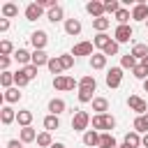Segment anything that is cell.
Here are the masks:
<instances>
[{
	"instance_id": "cell-17",
	"label": "cell",
	"mask_w": 148,
	"mask_h": 148,
	"mask_svg": "<svg viewBox=\"0 0 148 148\" xmlns=\"http://www.w3.org/2000/svg\"><path fill=\"white\" fill-rule=\"evenodd\" d=\"M18 90H21V88H16V86L9 88V90H5V92H2V102H5V104H16V102L23 97Z\"/></svg>"
},
{
	"instance_id": "cell-46",
	"label": "cell",
	"mask_w": 148,
	"mask_h": 148,
	"mask_svg": "<svg viewBox=\"0 0 148 148\" xmlns=\"http://www.w3.org/2000/svg\"><path fill=\"white\" fill-rule=\"evenodd\" d=\"M9 62H12V56H0V67H2V72L9 69Z\"/></svg>"
},
{
	"instance_id": "cell-19",
	"label": "cell",
	"mask_w": 148,
	"mask_h": 148,
	"mask_svg": "<svg viewBox=\"0 0 148 148\" xmlns=\"http://www.w3.org/2000/svg\"><path fill=\"white\" fill-rule=\"evenodd\" d=\"M42 125H44V130H46V132H53V130H58V127H60V116L49 113V116H44Z\"/></svg>"
},
{
	"instance_id": "cell-18",
	"label": "cell",
	"mask_w": 148,
	"mask_h": 148,
	"mask_svg": "<svg viewBox=\"0 0 148 148\" xmlns=\"http://www.w3.org/2000/svg\"><path fill=\"white\" fill-rule=\"evenodd\" d=\"M65 109H67V104H65L62 97H53V99L49 102V113H53V116H60Z\"/></svg>"
},
{
	"instance_id": "cell-51",
	"label": "cell",
	"mask_w": 148,
	"mask_h": 148,
	"mask_svg": "<svg viewBox=\"0 0 148 148\" xmlns=\"http://www.w3.org/2000/svg\"><path fill=\"white\" fill-rule=\"evenodd\" d=\"M141 65H143V67H146V69H148V56H146V58H143V60H141Z\"/></svg>"
},
{
	"instance_id": "cell-43",
	"label": "cell",
	"mask_w": 148,
	"mask_h": 148,
	"mask_svg": "<svg viewBox=\"0 0 148 148\" xmlns=\"http://www.w3.org/2000/svg\"><path fill=\"white\" fill-rule=\"evenodd\" d=\"M58 58H60V62H62V69H72V67H74V60H76V58H74L72 53H62V56H58Z\"/></svg>"
},
{
	"instance_id": "cell-27",
	"label": "cell",
	"mask_w": 148,
	"mask_h": 148,
	"mask_svg": "<svg viewBox=\"0 0 148 148\" xmlns=\"http://www.w3.org/2000/svg\"><path fill=\"white\" fill-rule=\"evenodd\" d=\"M46 67H49V72H51L53 76H60V74L65 72V69H62V62H60V58H58V56H51V60H49V65H46Z\"/></svg>"
},
{
	"instance_id": "cell-8",
	"label": "cell",
	"mask_w": 148,
	"mask_h": 148,
	"mask_svg": "<svg viewBox=\"0 0 148 148\" xmlns=\"http://www.w3.org/2000/svg\"><path fill=\"white\" fill-rule=\"evenodd\" d=\"M23 14H25V21H37V18L44 16V7H42L39 2H30Z\"/></svg>"
},
{
	"instance_id": "cell-2",
	"label": "cell",
	"mask_w": 148,
	"mask_h": 148,
	"mask_svg": "<svg viewBox=\"0 0 148 148\" xmlns=\"http://www.w3.org/2000/svg\"><path fill=\"white\" fill-rule=\"evenodd\" d=\"M90 113L88 111H81V109H76L74 111V116H72V130L74 132H88V127H90Z\"/></svg>"
},
{
	"instance_id": "cell-13",
	"label": "cell",
	"mask_w": 148,
	"mask_h": 148,
	"mask_svg": "<svg viewBox=\"0 0 148 148\" xmlns=\"http://www.w3.org/2000/svg\"><path fill=\"white\" fill-rule=\"evenodd\" d=\"M132 21H148V5L146 2H136L132 7Z\"/></svg>"
},
{
	"instance_id": "cell-20",
	"label": "cell",
	"mask_w": 148,
	"mask_h": 148,
	"mask_svg": "<svg viewBox=\"0 0 148 148\" xmlns=\"http://www.w3.org/2000/svg\"><path fill=\"white\" fill-rule=\"evenodd\" d=\"M92 44H95V49H99V51H104L109 44H111V37L106 35V32H97L95 37H92Z\"/></svg>"
},
{
	"instance_id": "cell-23",
	"label": "cell",
	"mask_w": 148,
	"mask_h": 148,
	"mask_svg": "<svg viewBox=\"0 0 148 148\" xmlns=\"http://www.w3.org/2000/svg\"><path fill=\"white\" fill-rule=\"evenodd\" d=\"M92 111H95V116L106 113V111H109V99H106V97H95V99H92Z\"/></svg>"
},
{
	"instance_id": "cell-36",
	"label": "cell",
	"mask_w": 148,
	"mask_h": 148,
	"mask_svg": "<svg viewBox=\"0 0 148 148\" xmlns=\"http://www.w3.org/2000/svg\"><path fill=\"white\" fill-rule=\"evenodd\" d=\"M0 86H2V90H9V88H14V72H2L0 74Z\"/></svg>"
},
{
	"instance_id": "cell-48",
	"label": "cell",
	"mask_w": 148,
	"mask_h": 148,
	"mask_svg": "<svg viewBox=\"0 0 148 148\" xmlns=\"http://www.w3.org/2000/svg\"><path fill=\"white\" fill-rule=\"evenodd\" d=\"M9 30V18H0V32H7Z\"/></svg>"
},
{
	"instance_id": "cell-15",
	"label": "cell",
	"mask_w": 148,
	"mask_h": 148,
	"mask_svg": "<svg viewBox=\"0 0 148 148\" xmlns=\"http://www.w3.org/2000/svg\"><path fill=\"white\" fill-rule=\"evenodd\" d=\"M12 58H14V60H16V62H18V65H23V67H25V65H30V62H32V53H30V51H28V49H16V51H14V56H12Z\"/></svg>"
},
{
	"instance_id": "cell-39",
	"label": "cell",
	"mask_w": 148,
	"mask_h": 148,
	"mask_svg": "<svg viewBox=\"0 0 148 148\" xmlns=\"http://www.w3.org/2000/svg\"><path fill=\"white\" fill-rule=\"evenodd\" d=\"M79 88H90V90H95V88H97V81H95V76H90V74L81 76V79H79Z\"/></svg>"
},
{
	"instance_id": "cell-26",
	"label": "cell",
	"mask_w": 148,
	"mask_h": 148,
	"mask_svg": "<svg viewBox=\"0 0 148 148\" xmlns=\"http://www.w3.org/2000/svg\"><path fill=\"white\" fill-rule=\"evenodd\" d=\"M0 12H2V18H14V16H18V5L5 2V5L0 7Z\"/></svg>"
},
{
	"instance_id": "cell-42",
	"label": "cell",
	"mask_w": 148,
	"mask_h": 148,
	"mask_svg": "<svg viewBox=\"0 0 148 148\" xmlns=\"http://www.w3.org/2000/svg\"><path fill=\"white\" fill-rule=\"evenodd\" d=\"M102 53H104L106 58H109V56H118V53H120V44H118L116 39H111V44H109V46H106Z\"/></svg>"
},
{
	"instance_id": "cell-37",
	"label": "cell",
	"mask_w": 148,
	"mask_h": 148,
	"mask_svg": "<svg viewBox=\"0 0 148 148\" xmlns=\"http://www.w3.org/2000/svg\"><path fill=\"white\" fill-rule=\"evenodd\" d=\"M130 53H132V56H134L136 60H143V58L148 56V46H146V44H134Z\"/></svg>"
},
{
	"instance_id": "cell-35",
	"label": "cell",
	"mask_w": 148,
	"mask_h": 148,
	"mask_svg": "<svg viewBox=\"0 0 148 148\" xmlns=\"http://www.w3.org/2000/svg\"><path fill=\"white\" fill-rule=\"evenodd\" d=\"M136 65H139V62H136V58H134L132 53H125V56H120V67H123V69H130V72H132Z\"/></svg>"
},
{
	"instance_id": "cell-6",
	"label": "cell",
	"mask_w": 148,
	"mask_h": 148,
	"mask_svg": "<svg viewBox=\"0 0 148 148\" xmlns=\"http://www.w3.org/2000/svg\"><path fill=\"white\" fill-rule=\"evenodd\" d=\"M134 37V30H132V25L127 23V25H116V30H113V39L118 42V44H125V42H130Z\"/></svg>"
},
{
	"instance_id": "cell-52",
	"label": "cell",
	"mask_w": 148,
	"mask_h": 148,
	"mask_svg": "<svg viewBox=\"0 0 148 148\" xmlns=\"http://www.w3.org/2000/svg\"><path fill=\"white\" fill-rule=\"evenodd\" d=\"M143 90H146V92H148V79H146V81H143Z\"/></svg>"
},
{
	"instance_id": "cell-53",
	"label": "cell",
	"mask_w": 148,
	"mask_h": 148,
	"mask_svg": "<svg viewBox=\"0 0 148 148\" xmlns=\"http://www.w3.org/2000/svg\"><path fill=\"white\" fill-rule=\"evenodd\" d=\"M118 148H130V146H127V143H125V141H123V143H120V146H118Z\"/></svg>"
},
{
	"instance_id": "cell-45",
	"label": "cell",
	"mask_w": 148,
	"mask_h": 148,
	"mask_svg": "<svg viewBox=\"0 0 148 148\" xmlns=\"http://www.w3.org/2000/svg\"><path fill=\"white\" fill-rule=\"evenodd\" d=\"M21 69L25 72V76H28L30 81H32V79H37V72H39V67H35L32 62H30V65H25V67H21Z\"/></svg>"
},
{
	"instance_id": "cell-44",
	"label": "cell",
	"mask_w": 148,
	"mask_h": 148,
	"mask_svg": "<svg viewBox=\"0 0 148 148\" xmlns=\"http://www.w3.org/2000/svg\"><path fill=\"white\" fill-rule=\"evenodd\" d=\"M118 9H120V2H118V0H106V2H104V12H106V14H113V16H116Z\"/></svg>"
},
{
	"instance_id": "cell-25",
	"label": "cell",
	"mask_w": 148,
	"mask_h": 148,
	"mask_svg": "<svg viewBox=\"0 0 148 148\" xmlns=\"http://www.w3.org/2000/svg\"><path fill=\"white\" fill-rule=\"evenodd\" d=\"M18 139H21L23 143H32V141H37V132L32 130V125H30V127H21Z\"/></svg>"
},
{
	"instance_id": "cell-38",
	"label": "cell",
	"mask_w": 148,
	"mask_h": 148,
	"mask_svg": "<svg viewBox=\"0 0 148 148\" xmlns=\"http://www.w3.org/2000/svg\"><path fill=\"white\" fill-rule=\"evenodd\" d=\"M28 83H30V79L25 76V72H23V69L14 72V86H16V88H25Z\"/></svg>"
},
{
	"instance_id": "cell-10",
	"label": "cell",
	"mask_w": 148,
	"mask_h": 148,
	"mask_svg": "<svg viewBox=\"0 0 148 148\" xmlns=\"http://www.w3.org/2000/svg\"><path fill=\"white\" fill-rule=\"evenodd\" d=\"M16 113H18V111H14L12 104H2V109H0V123H2L5 127L12 125V123L16 120Z\"/></svg>"
},
{
	"instance_id": "cell-54",
	"label": "cell",
	"mask_w": 148,
	"mask_h": 148,
	"mask_svg": "<svg viewBox=\"0 0 148 148\" xmlns=\"http://www.w3.org/2000/svg\"><path fill=\"white\" fill-rule=\"evenodd\" d=\"M143 118H146V123H148V113H146V116H143Z\"/></svg>"
},
{
	"instance_id": "cell-55",
	"label": "cell",
	"mask_w": 148,
	"mask_h": 148,
	"mask_svg": "<svg viewBox=\"0 0 148 148\" xmlns=\"http://www.w3.org/2000/svg\"><path fill=\"white\" fill-rule=\"evenodd\" d=\"M146 28H148V21H146Z\"/></svg>"
},
{
	"instance_id": "cell-50",
	"label": "cell",
	"mask_w": 148,
	"mask_h": 148,
	"mask_svg": "<svg viewBox=\"0 0 148 148\" xmlns=\"http://www.w3.org/2000/svg\"><path fill=\"white\" fill-rule=\"evenodd\" d=\"M51 148H65V143H62V141H56V143H53Z\"/></svg>"
},
{
	"instance_id": "cell-1",
	"label": "cell",
	"mask_w": 148,
	"mask_h": 148,
	"mask_svg": "<svg viewBox=\"0 0 148 148\" xmlns=\"http://www.w3.org/2000/svg\"><path fill=\"white\" fill-rule=\"evenodd\" d=\"M90 125H92V130H97V132H111V130L116 127V118H113L111 113H99V116H92Z\"/></svg>"
},
{
	"instance_id": "cell-30",
	"label": "cell",
	"mask_w": 148,
	"mask_h": 148,
	"mask_svg": "<svg viewBox=\"0 0 148 148\" xmlns=\"http://www.w3.org/2000/svg\"><path fill=\"white\" fill-rule=\"evenodd\" d=\"M97 148H118V143H116V139H113L111 132H102V136H99V146H97Z\"/></svg>"
},
{
	"instance_id": "cell-7",
	"label": "cell",
	"mask_w": 148,
	"mask_h": 148,
	"mask_svg": "<svg viewBox=\"0 0 148 148\" xmlns=\"http://www.w3.org/2000/svg\"><path fill=\"white\" fill-rule=\"evenodd\" d=\"M104 81H106L109 88H118V86L123 83V67H120V65H118V67H111V69L106 72Z\"/></svg>"
},
{
	"instance_id": "cell-22",
	"label": "cell",
	"mask_w": 148,
	"mask_h": 148,
	"mask_svg": "<svg viewBox=\"0 0 148 148\" xmlns=\"http://www.w3.org/2000/svg\"><path fill=\"white\" fill-rule=\"evenodd\" d=\"M90 67H92V69H104V67H106V56H104L102 51L92 53V56H90Z\"/></svg>"
},
{
	"instance_id": "cell-49",
	"label": "cell",
	"mask_w": 148,
	"mask_h": 148,
	"mask_svg": "<svg viewBox=\"0 0 148 148\" xmlns=\"http://www.w3.org/2000/svg\"><path fill=\"white\" fill-rule=\"evenodd\" d=\"M141 146H143V148H148V134H143V136H141Z\"/></svg>"
},
{
	"instance_id": "cell-14",
	"label": "cell",
	"mask_w": 148,
	"mask_h": 148,
	"mask_svg": "<svg viewBox=\"0 0 148 148\" xmlns=\"http://www.w3.org/2000/svg\"><path fill=\"white\" fill-rule=\"evenodd\" d=\"M99 136H102V132H97V130H88V132H83V146H88V148H97V146H99Z\"/></svg>"
},
{
	"instance_id": "cell-47",
	"label": "cell",
	"mask_w": 148,
	"mask_h": 148,
	"mask_svg": "<svg viewBox=\"0 0 148 148\" xmlns=\"http://www.w3.org/2000/svg\"><path fill=\"white\" fill-rule=\"evenodd\" d=\"M7 148H23V141L21 139H9L7 141Z\"/></svg>"
},
{
	"instance_id": "cell-33",
	"label": "cell",
	"mask_w": 148,
	"mask_h": 148,
	"mask_svg": "<svg viewBox=\"0 0 148 148\" xmlns=\"http://www.w3.org/2000/svg\"><path fill=\"white\" fill-rule=\"evenodd\" d=\"M132 130H134V132H139L141 136H143V134H148V123H146V118H143V116H136V118H134V123H132Z\"/></svg>"
},
{
	"instance_id": "cell-4",
	"label": "cell",
	"mask_w": 148,
	"mask_h": 148,
	"mask_svg": "<svg viewBox=\"0 0 148 148\" xmlns=\"http://www.w3.org/2000/svg\"><path fill=\"white\" fill-rule=\"evenodd\" d=\"M127 106H130L136 116H146V113H148V104H146V99L139 97V95H130V97H127Z\"/></svg>"
},
{
	"instance_id": "cell-24",
	"label": "cell",
	"mask_w": 148,
	"mask_h": 148,
	"mask_svg": "<svg viewBox=\"0 0 148 148\" xmlns=\"http://www.w3.org/2000/svg\"><path fill=\"white\" fill-rule=\"evenodd\" d=\"M16 123H18L21 127H30V123H32V111H30V109H21V111L16 113Z\"/></svg>"
},
{
	"instance_id": "cell-5",
	"label": "cell",
	"mask_w": 148,
	"mask_h": 148,
	"mask_svg": "<svg viewBox=\"0 0 148 148\" xmlns=\"http://www.w3.org/2000/svg\"><path fill=\"white\" fill-rule=\"evenodd\" d=\"M30 44H32L35 51H44L46 44H49V32H46V30H35V32L30 35Z\"/></svg>"
},
{
	"instance_id": "cell-3",
	"label": "cell",
	"mask_w": 148,
	"mask_h": 148,
	"mask_svg": "<svg viewBox=\"0 0 148 148\" xmlns=\"http://www.w3.org/2000/svg\"><path fill=\"white\" fill-rule=\"evenodd\" d=\"M53 88H56L58 92H67V90L79 88V81H74V79L67 76V74H60V76H53Z\"/></svg>"
},
{
	"instance_id": "cell-29",
	"label": "cell",
	"mask_w": 148,
	"mask_h": 148,
	"mask_svg": "<svg viewBox=\"0 0 148 148\" xmlns=\"http://www.w3.org/2000/svg\"><path fill=\"white\" fill-rule=\"evenodd\" d=\"M53 143H56V141H53L51 132H46V130H44V132H39V134H37V146H39V148H51Z\"/></svg>"
},
{
	"instance_id": "cell-21",
	"label": "cell",
	"mask_w": 148,
	"mask_h": 148,
	"mask_svg": "<svg viewBox=\"0 0 148 148\" xmlns=\"http://www.w3.org/2000/svg\"><path fill=\"white\" fill-rule=\"evenodd\" d=\"M49 60H51V56L46 51H32V65L35 67H44V65H49Z\"/></svg>"
},
{
	"instance_id": "cell-12",
	"label": "cell",
	"mask_w": 148,
	"mask_h": 148,
	"mask_svg": "<svg viewBox=\"0 0 148 148\" xmlns=\"http://www.w3.org/2000/svg\"><path fill=\"white\" fill-rule=\"evenodd\" d=\"M62 28H65V32H67L69 37H76V35H81V30H83V25H81L79 18H67V21L62 23Z\"/></svg>"
},
{
	"instance_id": "cell-32",
	"label": "cell",
	"mask_w": 148,
	"mask_h": 148,
	"mask_svg": "<svg viewBox=\"0 0 148 148\" xmlns=\"http://www.w3.org/2000/svg\"><path fill=\"white\" fill-rule=\"evenodd\" d=\"M123 141H125L130 148H139V146H141V134L132 130V132H127V134H125V139H123Z\"/></svg>"
},
{
	"instance_id": "cell-40",
	"label": "cell",
	"mask_w": 148,
	"mask_h": 148,
	"mask_svg": "<svg viewBox=\"0 0 148 148\" xmlns=\"http://www.w3.org/2000/svg\"><path fill=\"white\" fill-rule=\"evenodd\" d=\"M14 51L16 49H14V44L9 39H2L0 42V56H14Z\"/></svg>"
},
{
	"instance_id": "cell-9",
	"label": "cell",
	"mask_w": 148,
	"mask_h": 148,
	"mask_svg": "<svg viewBox=\"0 0 148 148\" xmlns=\"http://www.w3.org/2000/svg\"><path fill=\"white\" fill-rule=\"evenodd\" d=\"M92 46H95L92 42H76L69 53H72L74 58H79V56H92Z\"/></svg>"
},
{
	"instance_id": "cell-28",
	"label": "cell",
	"mask_w": 148,
	"mask_h": 148,
	"mask_svg": "<svg viewBox=\"0 0 148 148\" xmlns=\"http://www.w3.org/2000/svg\"><path fill=\"white\" fill-rule=\"evenodd\" d=\"M76 97H79L81 104H92V99H95V90H90V88H79Z\"/></svg>"
},
{
	"instance_id": "cell-34",
	"label": "cell",
	"mask_w": 148,
	"mask_h": 148,
	"mask_svg": "<svg viewBox=\"0 0 148 148\" xmlns=\"http://www.w3.org/2000/svg\"><path fill=\"white\" fill-rule=\"evenodd\" d=\"M109 25H111V18H106V16L92 18V28H95L97 32H106V30H109Z\"/></svg>"
},
{
	"instance_id": "cell-41",
	"label": "cell",
	"mask_w": 148,
	"mask_h": 148,
	"mask_svg": "<svg viewBox=\"0 0 148 148\" xmlns=\"http://www.w3.org/2000/svg\"><path fill=\"white\" fill-rule=\"evenodd\" d=\"M132 76H134V79H139V81H146V79H148V69L139 62V65L132 69Z\"/></svg>"
},
{
	"instance_id": "cell-16",
	"label": "cell",
	"mask_w": 148,
	"mask_h": 148,
	"mask_svg": "<svg viewBox=\"0 0 148 148\" xmlns=\"http://www.w3.org/2000/svg\"><path fill=\"white\" fill-rule=\"evenodd\" d=\"M46 18H49L51 23H60V21L65 23V21H67V18H65V9H62L60 5L53 7V9H49V12H46Z\"/></svg>"
},
{
	"instance_id": "cell-31",
	"label": "cell",
	"mask_w": 148,
	"mask_h": 148,
	"mask_svg": "<svg viewBox=\"0 0 148 148\" xmlns=\"http://www.w3.org/2000/svg\"><path fill=\"white\" fill-rule=\"evenodd\" d=\"M116 21H118V25H127L130 23V18H132V12L127 9V7H120L118 12H116V16H113Z\"/></svg>"
},
{
	"instance_id": "cell-11",
	"label": "cell",
	"mask_w": 148,
	"mask_h": 148,
	"mask_svg": "<svg viewBox=\"0 0 148 148\" xmlns=\"http://www.w3.org/2000/svg\"><path fill=\"white\" fill-rule=\"evenodd\" d=\"M86 12L92 16V18H99V16H106V12H104V2H99V0H90L88 5H86Z\"/></svg>"
}]
</instances>
